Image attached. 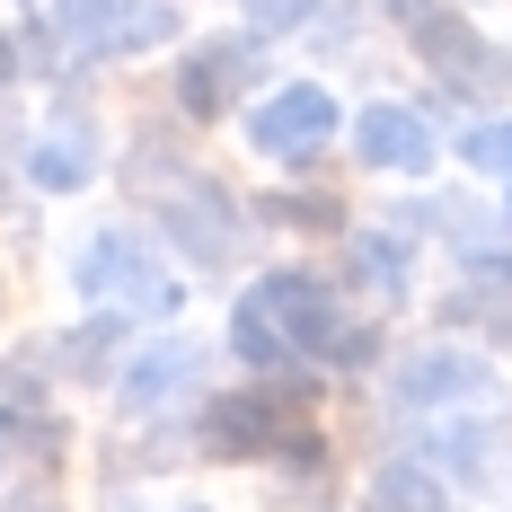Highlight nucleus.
<instances>
[{
    "mask_svg": "<svg viewBox=\"0 0 512 512\" xmlns=\"http://www.w3.org/2000/svg\"><path fill=\"white\" fill-rule=\"evenodd\" d=\"M248 71H256V36H212V45H195L177 62V106L186 115H221Z\"/></svg>",
    "mask_w": 512,
    "mask_h": 512,
    "instance_id": "nucleus-7",
    "label": "nucleus"
},
{
    "mask_svg": "<svg viewBox=\"0 0 512 512\" xmlns=\"http://www.w3.org/2000/svg\"><path fill=\"white\" fill-rule=\"evenodd\" d=\"M362 512H442V477H433V460H398L371 477V504Z\"/></svg>",
    "mask_w": 512,
    "mask_h": 512,
    "instance_id": "nucleus-13",
    "label": "nucleus"
},
{
    "mask_svg": "<svg viewBox=\"0 0 512 512\" xmlns=\"http://www.w3.org/2000/svg\"><path fill=\"white\" fill-rule=\"evenodd\" d=\"M80 292L89 301H124V309H142V318H168L177 309V283L151 265V239L142 230H98L80 248Z\"/></svg>",
    "mask_w": 512,
    "mask_h": 512,
    "instance_id": "nucleus-4",
    "label": "nucleus"
},
{
    "mask_svg": "<svg viewBox=\"0 0 512 512\" xmlns=\"http://www.w3.org/2000/svg\"><path fill=\"white\" fill-rule=\"evenodd\" d=\"M168 230H177V248L195 256V265L239 256V204H230L221 186H186V195L168 204Z\"/></svg>",
    "mask_w": 512,
    "mask_h": 512,
    "instance_id": "nucleus-8",
    "label": "nucleus"
},
{
    "mask_svg": "<svg viewBox=\"0 0 512 512\" xmlns=\"http://www.w3.org/2000/svg\"><path fill=\"white\" fill-rule=\"evenodd\" d=\"M424 460H442L451 477H477V486H486V477H504V433H495V424H442V433L424 442Z\"/></svg>",
    "mask_w": 512,
    "mask_h": 512,
    "instance_id": "nucleus-12",
    "label": "nucleus"
},
{
    "mask_svg": "<svg viewBox=\"0 0 512 512\" xmlns=\"http://www.w3.org/2000/svg\"><path fill=\"white\" fill-rule=\"evenodd\" d=\"M336 292L318 274H265L248 301L230 309V354L274 371V362H309V354H336Z\"/></svg>",
    "mask_w": 512,
    "mask_h": 512,
    "instance_id": "nucleus-1",
    "label": "nucleus"
},
{
    "mask_svg": "<svg viewBox=\"0 0 512 512\" xmlns=\"http://www.w3.org/2000/svg\"><path fill=\"white\" fill-rule=\"evenodd\" d=\"M168 27H177V9H159V0H62L53 9V36L71 53H142Z\"/></svg>",
    "mask_w": 512,
    "mask_h": 512,
    "instance_id": "nucleus-5",
    "label": "nucleus"
},
{
    "mask_svg": "<svg viewBox=\"0 0 512 512\" xmlns=\"http://www.w3.org/2000/svg\"><path fill=\"white\" fill-rule=\"evenodd\" d=\"M248 142L265 159H318L336 142V98H327L318 80H301V89H283V98H265L248 115Z\"/></svg>",
    "mask_w": 512,
    "mask_h": 512,
    "instance_id": "nucleus-6",
    "label": "nucleus"
},
{
    "mask_svg": "<svg viewBox=\"0 0 512 512\" xmlns=\"http://www.w3.org/2000/svg\"><path fill=\"white\" fill-rule=\"evenodd\" d=\"M256 18H265V27H292V18H309V9H318V0H248Z\"/></svg>",
    "mask_w": 512,
    "mask_h": 512,
    "instance_id": "nucleus-20",
    "label": "nucleus"
},
{
    "mask_svg": "<svg viewBox=\"0 0 512 512\" xmlns=\"http://www.w3.org/2000/svg\"><path fill=\"white\" fill-rule=\"evenodd\" d=\"M389 9H398V27L415 36V53H424L451 89H504L512 80V62L468 27L460 9H442V0H389Z\"/></svg>",
    "mask_w": 512,
    "mask_h": 512,
    "instance_id": "nucleus-3",
    "label": "nucleus"
},
{
    "mask_svg": "<svg viewBox=\"0 0 512 512\" xmlns=\"http://www.w3.org/2000/svg\"><path fill=\"white\" fill-rule=\"evenodd\" d=\"M89 168H98V159L80 151V142H36V159H27V177H36L45 195H71V186H89Z\"/></svg>",
    "mask_w": 512,
    "mask_h": 512,
    "instance_id": "nucleus-16",
    "label": "nucleus"
},
{
    "mask_svg": "<svg viewBox=\"0 0 512 512\" xmlns=\"http://www.w3.org/2000/svg\"><path fill=\"white\" fill-rule=\"evenodd\" d=\"M477 389H486V362H468V354H415L398 371L407 407H451V398H477Z\"/></svg>",
    "mask_w": 512,
    "mask_h": 512,
    "instance_id": "nucleus-10",
    "label": "nucleus"
},
{
    "mask_svg": "<svg viewBox=\"0 0 512 512\" xmlns=\"http://www.w3.org/2000/svg\"><path fill=\"white\" fill-rule=\"evenodd\" d=\"M354 151L371 168H433V124L415 106H362L354 115Z\"/></svg>",
    "mask_w": 512,
    "mask_h": 512,
    "instance_id": "nucleus-9",
    "label": "nucleus"
},
{
    "mask_svg": "<svg viewBox=\"0 0 512 512\" xmlns=\"http://www.w3.org/2000/svg\"><path fill=\"white\" fill-rule=\"evenodd\" d=\"M0 512H53V504H0Z\"/></svg>",
    "mask_w": 512,
    "mask_h": 512,
    "instance_id": "nucleus-22",
    "label": "nucleus"
},
{
    "mask_svg": "<svg viewBox=\"0 0 512 512\" xmlns=\"http://www.w3.org/2000/svg\"><path fill=\"white\" fill-rule=\"evenodd\" d=\"M9 62H18V53H9V36H0V80H9Z\"/></svg>",
    "mask_w": 512,
    "mask_h": 512,
    "instance_id": "nucleus-21",
    "label": "nucleus"
},
{
    "mask_svg": "<svg viewBox=\"0 0 512 512\" xmlns=\"http://www.w3.org/2000/svg\"><path fill=\"white\" fill-rule=\"evenodd\" d=\"M204 451H221V460H318V433H309L301 389L256 380V389H230L204 407Z\"/></svg>",
    "mask_w": 512,
    "mask_h": 512,
    "instance_id": "nucleus-2",
    "label": "nucleus"
},
{
    "mask_svg": "<svg viewBox=\"0 0 512 512\" xmlns=\"http://www.w3.org/2000/svg\"><path fill=\"white\" fill-rule=\"evenodd\" d=\"M460 151H468V168H495V177H504V168H512V115H504V124H477Z\"/></svg>",
    "mask_w": 512,
    "mask_h": 512,
    "instance_id": "nucleus-18",
    "label": "nucleus"
},
{
    "mask_svg": "<svg viewBox=\"0 0 512 512\" xmlns=\"http://www.w3.org/2000/svg\"><path fill=\"white\" fill-rule=\"evenodd\" d=\"M354 274L380 283V292H398V283H407V230H371V239H354Z\"/></svg>",
    "mask_w": 512,
    "mask_h": 512,
    "instance_id": "nucleus-15",
    "label": "nucleus"
},
{
    "mask_svg": "<svg viewBox=\"0 0 512 512\" xmlns=\"http://www.w3.org/2000/svg\"><path fill=\"white\" fill-rule=\"evenodd\" d=\"M115 345H124V318H89L62 354H71V371H106V354H115Z\"/></svg>",
    "mask_w": 512,
    "mask_h": 512,
    "instance_id": "nucleus-17",
    "label": "nucleus"
},
{
    "mask_svg": "<svg viewBox=\"0 0 512 512\" xmlns=\"http://www.w3.org/2000/svg\"><path fill=\"white\" fill-rule=\"evenodd\" d=\"M177 512H204V504H177Z\"/></svg>",
    "mask_w": 512,
    "mask_h": 512,
    "instance_id": "nucleus-23",
    "label": "nucleus"
},
{
    "mask_svg": "<svg viewBox=\"0 0 512 512\" xmlns=\"http://www.w3.org/2000/svg\"><path fill=\"white\" fill-rule=\"evenodd\" d=\"M204 380V354L195 345H159L124 371V407H159V398H177V389H195Z\"/></svg>",
    "mask_w": 512,
    "mask_h": 512,
    "instance_id": "nucleus-11",
    "label": "nucleus"
},
{
    "mask_svg": "<svg viewBox=\"0 0 512 512\" xmlns=\"http://www.w3.org/2000/svg\"><path fill=\"white\" fill-rule=\"evenodd\" d=\"M460 318H486V336L512 354V292H504V301H460Z\"/></svg>",
    "mask_w": 512,
    "mask_h": 512,
    "instance_id": "nucleus-19",
    "label": "nucleus"
},
{
    "mask_svg": "<svg viewBox=\"0 0 512 512\" xmlns=\"http://www.w3.org/2000/svg\"><path fill=\"white\" fill-rule=\"evenodd\" d=\"M53 451H62V442H53V424L36 407H9V398H0V468L9 460H53Z\"/></svg>",
    "mask_w": 512,
    "mask_h": 512,
    "instance_id": "nucleus-14",
    "label": "nucleus"
}]
</instances>
